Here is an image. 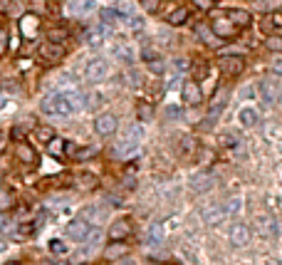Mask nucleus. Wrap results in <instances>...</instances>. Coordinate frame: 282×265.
Instances as JSON below:
<instances>
[{
  "instance_id": "5701e85b",
  "label": "nucleus",
  "mask_w": 282,
  "mask_h": 265,
  "mask_svg": "<svg viewBox=\"0 0 282 265\" xmlns=\"http://www.w3.org/2000/svg\"><path fill=\"white\" fill-rule=\"evenodd\" d=\"M164 238H166V233H164V225H161V223H151L149 233H146V240H149L151 245H158V243H164Z\"/></svg>"
},
{
  "instance_id": "ea45409f",
  "label": "nucleus",
  "mask_w": 282,
  "mask_h": 265,
  "mask_svg": "<svg viewBox=\"0 0 282 265\" xmlns=\"http://www.w3.org/2000/svg\"><path fill=\"white\" fill-rule=\"evenodd\" d=\"M77 181H79V186H82V188H94L97 179H94L92 174H79V176H77Z\"/></svg>"
},
{
  "instance_id": "f3484780",
  "label": "nucleus",
  "mask_w": 282,
  "mask_h": 265,
  "mask_svg": "<svg viewBox=\"0 0 282 265\" xmlns=\"http://www.w3.org/2000/svg\"><path fill=\"white\" fill-rule=\"evenodd\" d=\"M260 97L265 99V104H275V102L280 99V87L275 82H268V80H265V82L260 84Z\"/></svg>"
},
{
  "instance_id": "9b49d317",
  "label": "nucleus",
  "mask_w": 282,
  "mask_h": 265,
  "mask_svg": "<svg viewBox=\"0 0 282 265\" xmlns=\"http://www.w3.org/2000/svg\"><path fill=\"white\" fill-rule=\"evenodd\" d=\"M200 218H203L206 225H218L226 218V209L218 206V203H211V206H206V209L200 211Z\"/></svg>"
},
{
  "instance_id": "7c9ffc66",
  "label": "nucleus",
  "mask_w": 282,
  "mask_h": 265,
  "mask_svg": "<svg viewBox=\"0 0 282 265\" xmlns=\"http://www.w3.org/2000/svg\"><path fill=\"white\" fill-rule=\"evenodd\" d=\"M208 74H211V67H208V62H196V65H193V82L203 80V77H208Z\"/></svg>"
},
{
  "instance_id": "f8f14e48",
  "label": "nucleus",
  "mask_w": 282,
  "mask_h": 265,
  "mask_svg": "<svg viewBox=\"0 0 282 265\" xmlns=\"http://www.w3.org/2000/svg\"><path fill=\"white\" fill-rule=\"evenodd\" d=\"M40 57H43L45 62H59L62 57H65V47L62 45H55V42H45L43 47H40Z\"/></svg>"
},
{
  "instance_id": "4468645a",
  "label": "nucleus",
  "mask_w": 282,
  "mask_h": 265,
  "mask_svg": "<svg viewBox=\"0 0 282 265\" xmlns=\"http://www.w3.org/2000/svg\"><path fill=\"white\" fill-rule=\"evenodd\" d=\"M282 28V15L280 13H270V15H265L263 17V23H260V30L265 32V35H275L277 30Z\"/></svg>"
},
{
  "instance_id": "39448f33",
  "label": "nucleus",
  "mask_w": 282,
  "mask_h": 265,
  "mask_svg": "<svg viewBox=\"0 0 282 265\" xmlns=\"http://www.w3.org/2000/svg\"><path fill=\"white\" fill-rule=\"evenodd\" d=\"M131 233H134L131 218H116V221L109 225V240H112V243H124Z\"/></svg>"
},
{
  "instance_id": "de8ad7c7",
  "label": "nucleus",
  "mask_w": 282,
  "mask_h": 265,
  "mask_svg": "<svg viewBox=\"0 0 282 265\" xmlns=\"http://www.w3.org/2000/svg\"><path fill=\"white\" fill-rule=\"evenodd\" d=\"M10 137H13L17 144L25 139V126H13V131H10Z\"/></svg>"
},
{
  "instance_id": "49530a36",
  "label": "nucleus",
  "mask_w": 282,
  "mask_h": 265,
  "mask_svg": "<svg viewBox=\"0 0 282 265\" xmlns=\"http://www.w3.org/2000/svg\"><path fill=\"white\" fill-rule=\"evenodd\" d=\"M196 32H198V37L203 42H211V37H213V32H211V28H203V25H198L196 28Z\"/></svg>"
},
{
  "instance_id": "f03ea898",
  "label": "nucleus",
  "mask_w": 282,
  "mask_h": 265,
  "mask_svg": "<svg viewBox=\"0 0 282 265\" xmlns=\"http://www.w3.org/2000/svg\"><path fill=\"white\" fill-rule=\"evenodd\" d=\"M92 225L85 216H77L74 221H70L67 223V238H72L74 243H82V240H87V238L92 236Z\"/></svg>"
},
{
  "instance_id": "09e8293b",
  "label": "nucleus",
  "mask_w": 282,
  "mask_h": 265,
  "mask_svg": "<svg viewBox=\"0 0 282 265\" xmlns=\"http://www.w3.org/2000/svg\"><path fill=\"white\" fill-rule=\"evenodd\" d=\"M191 3L196 5L198 10H211V8H213V3H211V0H191Z\"/></svg>"
},
{
  "instance_id": "7ed1b4c3",
  "label": "nucleus",
  "mask_w": 282,
  "mask_h": 265,
  "mask_svg": "<svg viewBox=\"0 0 282 265\" xmlns=\"http://www.w3.org/2000/svg\"><path fill=\"white\" fill-rule=\"evenodd\" d=\"M139 144H141V129L139 126H131L127 134L119 139V144H116V154L119 156H129V154H134L139 149Z\"/></svg>"
},
{
  "instance_id": "3c124183",
  "label": "nucleus",
  "mask_w": 282,
  "mask_h": 265,
  "mask_svg": "<svg viewBox=\"0 0 282 265\" xmlns=\"http://www.w3.org/2000/svg\"><path fill=\"white\" fill-rule=\"evenodd\" d=\"M10 5H13V0H0V13H8Z\"/></svg>"
},
{
  "instance_id": "c756f323",
  "label": "nucleus",
  "mask_w": 282,
  "mask_h": 265,
  "mask_svg": "<svg viewBox=\"0 0 282 265\" xmlns=\"http://www.w3.org/2000/svg\"><path fill=\"white\" fill-rule=\"evenodd\" d=\"M265 47H268L270 52L280 55V52H282V35H270L268 40H265Z\"/></svg>"
},
{
  "instance_id": "473e14b6",
  "label": "nucleus",
  "mask_w": 282,
  "mask_h": 265,
  "mask_svg": "<svg viewBox=\"0 0 282 265\" xmlns=\"http://www.w3.org/2000/svg\"><path fill=\"white\" fill-rule=\"evenodd\" d=\"M139 5H141V10L149 15H154L161 10V0H139Z\"/></svg>"
},
{
  "instance_id": "f704fd0d",
  "label": "nucleus",
  "mask_w": 282,
  "mask_h": 265,
  "mask_svg": "<svg viewBox=\"0 0 282 265\" xmlns=\"http://www.w3.org/2000/svg\"><path fill=\"white\" fill-rule=\"evenodd\" d=\"M257 223H260L263 236H265V233H268V236H275V231H277V228H275V221H272V218H263V216H260V218H257Z\"/></svg>"
},
{
  "instance_id": "a211bd4d",
  "label": "nucleus",
  "mask_w": 282,
  "mask_h": 265,
  "mask_svg": "<svg viewBox=\"0 0 282 265\" xmlns=\"http://www.w3.org/2000/svg\"><path fill=\"white\" fill-rule=\"evenodd\" d=\"M178 156L181 159H193L196 156V141H193V137H178Z\"/></svg>"
},
{
  "instance_id": "ddd939ff",
  "label": "nucleus",
  "mask_w": 282,
  "mask_h": 265,
  "mask_svg": "<svg viewBox=\"0 0 282 265\" xmlns=\"http://www.w3.org/2000/svg\"><path fill=\"white\" fill-rule=\"evenodd\" d=\"M15 156H17V161H20V164H28V166H32V164L37 161V152H35L30 144H25V141H20V144H17Z\"/></svg>"
},
{
  "instance_id": "72a5a7b5",
  "label": "nucleus",
  "mask_w": 282,
  "mask_h": 265,
  "mask_svg": "<svg viewBox=\"0 0 282 265\" xmlns=\"http://www.w3.org/2000/svg\"><path fill=\"white\" fill-rule=\"evenodd\" d=\"M87 42H89V45H99V42L104 40V30L102 28H92V30H87Z\"/></svg>"
},
{
  "instance_id": "8fccbe9b",
  "label": "nucleus",
  "mask_w": 282,
  "mask_h": 265,
  "mask_svg": "<svg viewBox=\"0 0 282 265\" xmlns=\"http://www.w3.org/2000/svg\"><path fill=\"white\" fill-rule=\"evenodd\" d=\"M220 141H223V144L228 141V146H235V137H233V134H223V137H220Z\"/></svg>"
},
{
  "instance_id": "dca6fc26",
  "label": "nucleus",
  "mask_w": 282,
  "mask_h": 265,
  "mask_svg": "<svg viewBox=\"0 0 282 265\" xmlns=\"http://www.w3.org/2000/svg\"><path fill=\"white\" fill-rule=\"evenodd\" d=\"M37 15H32V13H28V15H23L20 17V32L25 35V37H35L37 35Z\"/></svg>"
},
{
  "instance_id": "393cba45",
  "label": "nucleus",
  "mask_w": 282,
  "mask_h": 265,
  "mask_svg": "<svg viewBox=\"0 0 282 265\" xmlns=\"http://www.w3.org/2000/svg\"><path fill=\"white\" fill-rule=\"evenodd\" d=\"M151 117H154V104H149V102H139V104H136V119H139L141 124H146Z\"/></svg>"
},
{
  "instance_id": "6e6552de",
  "label": "nucleus",
  "mask_w": 282,
  "mask_h": 265,
  "mask_svg": "<svg viewBox=\"0 0 282 265\" xmlns=\"http://www.w3.org/2000/svg\"><path fill=\"white\" fill-rule=\"evenodd\" d=\"M250 238H253V231H250V225L248 223H233L230 225V243H233L235 248H245V245L250 243Z\"/></svg>"
},
{
  "instance_id": "6ab92c4d",
  "label": "nucleus",
  "mask_w": 282,
  "mask_h": 265,
  "mask_svg": "<svg viewBox=\"0 0 282 265\" xmlns=\"http://www.w3.org/2000/svg\"><path fill=\"white\" fill-rule=\"evenodd\" d=\"M228 20H230V23H233L238 30L240 28H248V25L253 23V17H250L248 10H230V13H228Z\"/></svg>"
},
{
  "instance_id": "0eeeda50",
  "label": "nucleus",
  "mask_w": 282,
  "mask_h": 265,
  "mask_svg": "<svg viewBox=\"0 0 282 265\" xmlns=\"http://www.w3.org/2000/svg\"><path fill=\"white\" fill-rule=\"evenodd\" d=\"M218 65H220V72H223L226 77H238V74H243V70H245V60L240 55H223Z\"/></svg>"
},
{
  "instance_id": "a878e982",
  "label": "nucleus",
  "mask_w": 282,
  "mask_h": 265,
  "mask_svg": "<svg viewBox=\"0 0 282 265\" xmlns=\"http://www.w3.org/2000/svg\"><path fill=\"white\" fill-rule=\"evenodd\" d=\"M70 37V32L65 28H50L47 30V42H55V45H62V42Z\"/></svg>"
},
{
  "instance_id": "5fc2aeb1",
  "label": "nucleus",
  "mask_w": 282,
  "mask_h": 265,
  "mask_svg": "<svg viewBox=\"0 0 282 265\" xmlns=\"http://www.w3.org/2000/svg\"><path fill=\"white\" fill-rule=\"evenodd\" d=\"M5 107V94H0V109Z\"/></svg>"
},
{
  "instance_id": "37998d69",
  "label": "nucleus",
  "mask_w": 282,
  "mask_h": 265,
  "mask_svg": "<svg viewBox=\"0 0 282 265\" xmlns=\"http://www.w3.org/2000/svg\"><path fill=\"white\" fill-rule=\"evenodd\" d=\"M5 50H8V28L0 25V57L5 55Z\"/></svg>"
},
{
  "instance_id": "603ef678",
  "label": "nucleus",
  "mask_w": 282,
  "mask_h": 265,
  "mask_svg": "<svg viewBox=\"0 0 282 265\" xmlns=\"http://www.w3.org/2000/svg\"><path fill=\"white\" fill-rule=\"evenodd\" d=\"M5 141H8V134H5V131H0V154L5 152Z\"/></svg>"
},
{
  "instance_id": "6e6d98bb",
  "label": "nucleus",
  "mask_w": 282,
  "mask_h": 265,
  "mask_svg": "<svg viewBox=\"0 0 282 265\" xmlns=\"http://www.w3.org/2000/svg\"><path fill=\"white\" fill-rule=\"evenodd\" d=\"M146 265H164V263H158V260H146Z\"/></svg>"
},
{
  "instance_id": "a18cd8bd",
  "label": "nucleus",
  "mask_w": 282,
  "mask_h": 265,
  "mask_svg": "<svg viewBox=\"0 0 282 265\" xmlns=\"http://www.w3.org/2000/svg\"><path fill=\"white\" fill-rule=\"evenodd\" d=\"M149 70L156 72V74H161V72H166V65H164V60L158 57V60H154V62H149Z\"/></svg>"
},
{
  "instance_id": "4c0bfd02",
  "label": "nucleus",
  "mask_w": 282,
  "mask_h": 265,
  "mask_svg": "<svg viewBox=\"0 0 282 265\" xmlns=\"http://www.w3.org/2000/svg\"><path fill=\"white\" fill-rule=\"evenodd\" d=\"M35 134H37V141H40V144H50V139L55 137V134H52V129H47V126L35 129Z\"/></svg>"
},
{
  "instance_id": "bf43d9fd",
  "label": "nucleus",
  "mask_w": 282,
  "mask_h": 265,
  "mask_svg": "<svg viewBox=\"0 0 282 265\" xmlns=\"http://www.w3.org/2000/svg\"><path fill=\"white\" fill-rule=\"evenodd\" d=\"M211 3H220V0H211Z\"/></svg>"
},
{
  "instance_id": "9d476101",
  "label": "nucleus",
  "mask_w": 282,
  "mask_h": 265,
  "mask_svg": "<svg viewBox=\"0 0 282 265\" xmlns=\"http://www.w3.org/2000/svg\"><path fill=\"white\" fill-rule=\"evenodd\" d=\"M181 94H184V102L188 107H198L203 102V92H200L198 82H193V80H186L184 87H181Z\"/></svg>"
},
{
  "instance_id": "2eb2a0df",
  "label": "nucleus",
  "mask_w": 282,
  "mask_h": 265,
  "mask_svg": "<svg viewBox=\"0 0 282 265\" xmlns=\"http://www.w3.org/2000/svg\"><path fill=\"white\" fill-rule=\"evenodd\" d=\"M47 152L52 154L55 159H62L65 154H72L74 149L70 146V141L59 139V137H52V139H50V144H47Z\"/></svg>"
},
{
  "instance_id": "79ce46f5",
  "label": "nucleus",
  "mask_w": 282,
  "mask_h": 265,
  "mask_svg": "<svg viewBox=\"0 0 282 265\" xmlns=\"http://www.w3.org/2000/svg\"><path fill=\"white\" fill-rule=\"evenodd\" d=\"M141 57H144V62L149 65V62H154V60H158V52H156V50H151L149 45H144V50H141Z\"/></svg>"
},
{
  "instance_id": "aec40b11",
  "label": "nucleus",
  "mask_w": 282,
  "mask_h": 265,
  "mask_svg": "<svg viewBox=\"0 0 282 265\" xmlns=\"http://www.w3.org/2000/svg\"><path fill=\"white\" fill-rule=\"evenodd\" d=\"M223 107H226V102H223V99H218V102H213L211 104V109H208V117H206V119H203V129H211L213 124H215V119H218V117H220V112H223Z\"/></svg>"
},
{
  "instance_id": "13d9d810",
  "label": "nucleus",
  "mask_w": 282,
  "mask_h": 265,
  "mask_svg": "<svg viewBox=\"0 0 282 265\" xmlns=\"http://www.w3.org/2000/svg\"><path fill=\"white\" fill-rule=\"evenodd\" d=\"M268 265H282V263H277V260H270V263Z\"/></svg>"
},
{
  "instance_id": "bb28decb",
  "label": "nucleus",
  "mask_w": 282,
  "mask_h": 265,
  "mask_svg": "<svg viewBox=\"0 0 282 265\" xmlns=\"http://www.w3.org/2000/svg\"><path fill=\"white\" fill-rule=\"evenodd\" d=\"M124 253H127V243H112V245H107L104 255H107V260H116V258H122Z\"/></svg>"
},
{
  "instance_id": "f257e3e1",
  "label": "nucleus",
  "mask_w": 282,
  "mask_h": 265,
  "mask_svg": "<svg viewBox=\"0 0 282 265\" xmlns=\"http://www.w3.org/2000/svg\"><path fill=\"white\" fill-rule=\"evenodd\" d=\"M85 107V94L79 92H52L40 102V112L47 117H72Z\"/></svg>"
},
{
  "instance_id": "e433bc0d",
  "label": "nucleus",
  "mask_w": 282,
  "mask_h": 265,
  "mask_svg": "<svg viewBox=\"0 0 282 265\" xmlns=\"http://www.w3.org/2000/svg\"><path fill=\"white\" fill-rule=\"evenodd\" d=\"M74 13H92L94 10V0H82V3H74L72 5Z\"/></svg>"
},
{
  "instance_id": "c03bdc74",
  "label": "nucleus",
  "mask_w": 282,
  "mask_h": 265,
  "mask_svg": "<svg viewBox=\"0 0 282 265\" xmlns=\"http://www.w3.org/2000/svg\"><path fill=\"white\" fill-rule=\"evenodd\" d=\"M181 107H178V104H169V107H166V119H181Z\"/></svg>"
},
{
  "instance_id": "4d7b16f0",
  "label": "nucleus",
  "mask_w": 282,
  "mask_h": 265,
  "mask_svg": "<svg viewBox=\"0 0 282 265\" xmlns=\"http://www.w3.org/2000/svg\"><path fill=\"white\" fill-rule=\"evenodd\" d=\"M5 265H23V263H20V260H8Z\"/></svg>"
},
{
  "instance_id": "2f4dec72",
  "label": "nucleus",
  "mask_w": 282,
  "mask_h": 265,
  "mask_svg": "<svg viewBox=\"0 0 282 265\" xmlns=\"http://www.w3.org/2000/svg\"><path fill=\"white\" fill-rule=\"evenodd\" d=\"M35 231H40V223H37V221H30V223H20V225H17V236H23V238L32 236Z\"/></svg>"
},
{
  "instance_id": "4be33fe9",
  "label": "nucleus",
  "mask_w": 282,
  "mask_h": 265,
  "mask_svg": "<svg viewBox=\"0 0 282 265\" xmlns=\"http://www.w3.org/2000/svg\"><path fill=\"white\" fill-rule=\"evenodd\" d=\"M99 17H102V23L104 25H116L119 20H124L127 15L122 13V10H114V8H104L102 13H99Z\"/></svg>"
},
{
  "instance_id": "412c9836",
  "label": "nucleus",
  "mask_w": 282,
  "mask_h": 265,
  "mask_svg": "<svg viewBox=\"0 0 282 265\" xmlns=\"http://www.w3.org/2000/svg\"><path fill=\"white\" fill-rule=\"evenodd\" d=\"M188 17H191V10H188L186 5H181V8H176V10L169 15V25H173V28L186 25V23H188Z\"/></svg>"
},
{
  "instance_id": "b1692460",
  "label": "nucleus",
  "mask_w": 282,
  "mask_h": 265,
  "mask_svg": "<svg viewBox=\"0 0 282 265\" xmlns=\"http://www.w3.org/2000/svg\"><path fill=\"white\" fill-rule=\"evenodd\" d=\"M238 119H240V124H245V126H255V124H257V119H260V114L255 112L253 107H245V109H240Z\"/></svg>"
},
{
  "instance_id": "a19ab883",
  "label": "nucleus",
  "mask_w": 282,
  "mask_h": 265,
  "mask_svg": "<svg viewBox=\"0 0 282 265\" xmlns=\"http://www.w3.org/2000/svg\"><path fill=\"white\" fill-rule=\"evenodd\" d=\"M270 72H272V74H282V52L280 55H272V60H270Z\"/></svg>"
},
{
  "instance_id": "864d4df0",
  "label": "nucleus",
  "mask_w": 282,
  "mask_h": 265,
  "mask_svg": "<svg viewBox=\"0 0 282 265\" xmlns=\"http://www.w3.org/2000/svg\"><path fill=\"white\" fill-rule=\"evenodd\" d=\"M116 265H136L134 260H122V263H116Z\"/></svg>"
},
{
  "instance_id": "cd10ccee",
  "label": "nucleus",
  "mask_w": 282,
  "mask_h": 265,
  "mask_svg": "<svg viewBox=\"0 0 282 265\" xmlns=\"http://www.w3.org/2000/svg\"><path fill=\"white\" fill-rule=\"evenodd\" d=\"M97 146H82V149H74L72 156H74V161H87V159H92V156H97Z\"/></svg>"
},
{
  "instance_id": "20e7f679",
  "label": "nucleus",
  "mask_w": 282,
  "mask_h": 265,
  "mask_svg": "<svg viewBox=\"0 0 282 265\" xmlns=\"http://www.w3.org/2000/svg\"><path fill=\"white\" fill-rule=\"evenodd\" d=\"M109 62L107 60H102V57H97V60H92V62H87L85 67V77L87 82H102V80H107L109 77Z\"/></svg>"
},
{
  "instance_id": "c85d7f7f",
  "label": "nucleus",
  "mask_w": 282,
  "mask_h": 265,
  "mask_svg": "<svg viewBox=\"0 0 282 265\" xmlns=\"http://www.w3.org/2000/svg\"><path fill=\"white\" fill-rule=\"evenodd\" d=\"M13 203H15V194H13V191H8V188H0V211L13 209Z\"/></svg>"
},
{
  "instance_id": "c9c22d12",
  "label": "nucleus",
  "mask_w": 282,
  "mask_h": 265,
  "mask_svg": "<svg viewBox=\"0 0 282 265\" xmlns=\"http://www.w3.org/2000/svg\"><path fill=\"white\" fill-rule=\"evenodd\" d=\"M50 253H55V255H67V243L59 240V238H52V240H50Z\"/></svg>"
},
{
  "instance_id": "58836bf2",
  "label": "nucleus",
  "mask_w": 282,
  "mask_h": 265,
  "mask_svg": "<svg viewBox=\"0 0 282 265\" xmlns=\"http://www.w3.org/2000/svg\"><path fill=\"white\" fill-rule=\"evenodd\" d=\"M223 209H226V216L228 213H240L243 211V198H230L228 206H223Z\"/></svg>"
},
{
  "instance_id": "1a4fd4ad",
  "label": "nucleus",
  "mask_w": 282,
  "mask_h": 265,
  "mask_svg": "<svg viewBox=\"0 0 282 265\" xmlns=\"http://www.w3.org/2000/svg\"><path fill=\"white\" fill-rule=\"evenodd\" d=\"M116 126H119V119L114 114H99L97 119H94V131H97L99 137H112L114 131H116Z\"/></svg>"
},
{
  "instance_id": "423d86ee",
  "label": "nucleus",
  "mask_w": 282,
  "mask_h": 265,
  "mask_svg": "<svg viewBox=\"0 0 282 265\" xmlns=\"http://www.w3.org/2000/svg\"><path fill=\"white\" fill-rule=\"evenodd\" d=\"M208 28H211V32L215 37H220V40H233V37H238V32H240L228 17H215Z\"/></svg>"
}]
</instances>
